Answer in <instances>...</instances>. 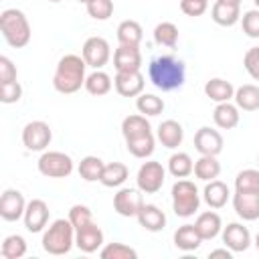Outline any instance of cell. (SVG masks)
<instances>
[{
	"label": "cell",
	"instance_id": "obj_24",
	"mask_svg": "<svg viewBox=\"0 0 259 259\" xmlns=\"http://www.w3.org/2000/svg\"><path fill=\"white\" fill-rule=\"evenodd\" d=\"M194 227L198 231V235L202 237V241H208V239H214L221 229H223V223H221V217L212 210H206V212H200L198 219L194 221Z\"/></svg>",
	"mask_w": 259,
	"mask_h": 259
},
{
	"label": "cell",
	"instance_id": "obj_4",
	"mask_svg": "<svg viewBox=\"0 0 259 259\" xmlns=\"http://www.w3.org/2000/svg\"><path fill=\"white\" fill-rule=\"evenodd\" d=\"M75 245V227L69 219H57L42 233V249L49 255H67Z\"/></svg>",
	"mask_w": 259,
	"mask_h": 259
},
{
	"label": "cell",
	"instance_id": "obj_30",
	"mask_svg": "<svg viewBox=\"0 0 259 259\" xmlns=\"http://www.w3.org/2000/svg\"><path fill=\"white\" fill-rule=\"evenodd\" d=\"M144 38V30L140 26V22L136 20H123L117 26V40L119 45H132V47H140Z\"/></svg>",
	"mask_w": 259,
	"mask_h": 259
},
{
	"label": "cell",
	"instance_id": "obj_37",
	"mask_svg": "<svg viewBox=\"0 0 259 259\" xmlns=\"http://www.w3.org/2000/svg\"><path fill=\"white\" fill-rule=\"evenodd\" d=\"M154 40L162 47L174 49L178 42V26L174 22H160L154 28Z\"/></svg>",
	"mask_w": 259,
	"mask_h": 259
},
{
	"label": "cell",
	"instance_id": "obj_18",
	"mask_svg": "<svg viewBox=\"0 0 259 259\" xmlns=\"http://www.w3.org/2000/svg\"><path fill=\"white\" fill-rule=\"evenodd\" d=\"M113 67L115 71H140L142 67V53L140 47L119 45L113 53Z\"/></svg>",
	"mask_w": 259,
	"mask_h": 259
},
{
	"label": "cell",
	"instance_id": "obj_20",
	"mask_svg": "<svg viewBox=\"0 0 259 259\" xmlns=\"http://www.w3.org/2000/svg\"><path fill=\"white\" fill-rule=\"evenodd\" d=\"M158 140H160V144L164 148L174 150V148H178L182 144L184 130H182V125L176 119H166V121H162L158 125Z\"/></svg>",
	"mask_w": 259,
	"mask_h": 259
},
{
	"label": "cell",
	"instance_id": "obj_39",
	"mask_svg": "<svg viewBox=\"0 0 259 259\" xmlns=\"http://www.w3.org/2000/svg\"><path fill=\"white\" fill-rule=\"evenodd\" d=\"M235 190L239 192H259V170L247 168L235 176Z\"/></svg>",
	"mask_w": 259,
	"mask_h": 259
},
{
	"label": "cell",
	"instance_id": "obj_23",
	"mask_svg": "<svg viewBox=\"0 0 259 259\" xmlns=\"http://www.w3.org/2000/svg\"><path fill=\"white\" fill-rule=\"evenodd\" d=\"M229 186L221 180H208V184L204 186L202 190V196H204V202L210 206V208H223L229 200Z\"/></svg>",
	"mask_w": 259,
	"mask_h": 259
},
{
	"label": "cell",
	"instance_id": "obj_49",
	"mask_svg": "<svg viewBox=\"0 0 259 259\" xmlns=\"http://www.w3.org/2000/svg\"><path fill=\"white\" fill-rule=\"evenodd\" d=\"M223 4H231V6H241V0H219Z\"/></svg>",
	"mask_w": 259,
	"mask_h": 259
},
{
	"label": "cell",
	"instance_id": "obj_29",
	"mask_svg": "<svg viewBox=\"0 0 259 259\" xmlns=\"http://www.w3.org/2000/svg\"><path fill=\"white\" fill-rule=\"evenodd\" d=\"M121 134L125 140H132V138L152 134V127H150V121L146 119V115H127L121 121Z\"/></svg>",
	"mask_w": 259,
	"mask_h": 259
},
{
	"label": "cell",
	"instance_id": "obj_5",
	"mask_svg": "<svg viewBox=\"0 0 259 259\" xmlns=\"http://www.w3.org/2000/svg\"><path fill=\"white\" fill-rule=\"evenodd\" d=\"M200 206V196H198V188L194 182L190 180H178L172 186V210L176 212V217H192Z\"/></svg>",
	"mask_w": 259,
	"mask_h": 259
},
{
	"label": "cell",
	"instance_id": "obj_45",
	"mask_svg": "<svg viewBox=\"0 0 259 259\" xmlns=\"http://www.w3.org/2000/svg\"><path fill=\"white\" fill-rule=\"evenodd\" d=\"M245 71L251 75V79L259 81V47H251L243 57Z\"/></svg>",
	"mask_w": 259,
	"mask_h": 259
},
{
	"label": "cell",
	"instance_id": "obj_11",
	"mask_svg": "<svg viewBox=\"0 0 259 259\" xmlns=\"http://www.w3.org/2000/svg\"><path fill=\"white\" fill-rule=\"evenodd\" d=\"M24 210H26V200L22 192L14 188H6L0 196V217L8 223H14L20 217H24Z\"/></svg>",
	"mask_w": 259,
	"mask_h": 259
},
{
	"label": "cell",
	"instance_id": "obj_42",
	"mask_svg": "<svg viewBox=\"0 0 259 259\" xmlns=\"http://www.w3.org/2000/svg\"><path fill=\"white\" fill-rule=\"evenodd\" d=\"M69 221H71V225H73L75 229H79V227H85L87 223L93 221V212H91V208L85 206V204H73V206L69 208Z\"/></svg>",
	"mask_w": 259,
	"mask_h": 259
},
{
	"label": "cell",
	"instance_id": "obj_16",
	"mask_svg": "<svg viewBox=\"0 0 259 259\" xmlns=\"http://www.w3.org/2000/svg\"><path fill=\"white\" fill-rule=\"evenodd\" d=\"M223 243L225 247H229L233 253H243L249 249L251 245V233L247 227H243L241 223H229L223 229Z\"/></svg>",
	"mask_w": 259,
	"mask_h": 259
},
{
	"label": "cell",
	"instance_id": "obj_22",
	"mask_svg": "<svg viewBox=\"0 0 259 259\" xmlns=\"http://www.w3.org/2000/svg\"><path fill=\"white\" fill-rule=\"evenodd\" d=\"M204 93H206L208 99H212L217 103H223V101H231L235 97V87H233L231 81L214 77V79H208L204 83Z\"/></svg>",
	"mask_w": 259,
	"mask_h": 259
},
{
	"label": "cell",
	"instance_id": "obj_27",
	"mask_svg": "<svg viewBox=\"0 0 259 259\" xmlns=\"http://www.w3.org/2000/svg\"><path fill=\"white\" fill-rule=\"evenodd\" d=\"M202 243V237L198 235L194 225H182L174 233V245L182 251H196Z\"/></svg>",
	"mask_w": 259,
	"mask_h": 259
},
{
	"label": "cell",
	"instance_id": "obj_28",
	"mask_svg": "<svg viewBox=\"0 0 259 259\" xmlns=\"http://www.w3.org/2000/svg\"><path fill=\"white\" fill-rule=\"evenodd\" d=\"M130 176V170L125 164L121 162H111V164H105L103 168V174H101V184L107 186V188H117L121 186Z\"/></svg>",
	"mask_w": 259,
	"mask_h": 259
},
{
	"label": "cell",
	"instance_id": "obj_44",
	"mask_svg": "<svg viewBox=\"0 0 259 259\" xmlns=\"http://www.w3.org/2000/svg\"><path fill=\"white\" fill-rule=\"evenodd\" d=\"M22 97V87L18 81H10V83H2L0 85V101L2 103H16Z\"/></svg>",
	"mask_w": 259,
	"mask_h": 259
},
{
	"label": "cell",
	"instance_id": "obj_33",
	"mask_svg": "<svg viewBox=\"0 0 259 259\" xmlns=\"http://www.w3.org/2000/svg\"><path fill=\"white\" fill-rule=\"evenodd\" d=\"M103 168H105V164H103L101 158H97V156H85L79 162V176L85 182H97V180H101Z\"/></svg>",
	"mask_w": 259,
	"mask_h": 259
},
{
	"label": "cell",
	"instance_id": "obj_51",
	"mask_svg": "<svg viewBox=\"0 0 259 259\" xmlns=\"http://www.w3.org/2000/svg\"><path fill=\"white\" fill-rule=\"evenodd\" d=\"M79 2H83V4H87V2H91V0H79Z\"/></svg>",
	"mask_w": 259,
	"mask_h": 259
},
{
	"label": "cell",
	"instance_id": "obj_15",
	"mask_svg": "<svg viewBox=\"0 0 259 259\" xmlns=\"http://www.w3.org/2000/svg\"><path fill=\"white\" fill-rule=\"evenodd\" d=\"M103 245V231L91 221L85 227L75 229V247L83 253H95Z\"/></svg>",
	"mask_w": 259,
	"mask_h": 259
},
{
	"label": "cell",
	"instance_id": "obj_53",
	"mask_svg": "<svg viewBox=\"0 0 259 259\" xmlns=\"http://www.w3.org/2000/svg\"><path fill=\"white\" fill-rule=\"evenodd\" d=\"M49 2H61V0H49Z\"/></svg>",
	"mask_w": 259,
	"mask_h": 259
},
{
	"label": "cell",
	"instance_id": "obj_1",
	"mask_svg": "<svg viewBox=\"0 0 259 259\" xmlns=\"http://www.w3.org/2000/svg\"><path fill=\"white\" fill-rule=\"evenodd\" d=\"M148 77L154 83V87H158L160 91H174L184 85L186 69H184L182 61H178L170 55H162V57H156L150 61Z\"/></svg>",
	"mask_w": 259,
	"mask_h": 259
},
{
	"label": "cell",
	"instance_id": "obj_25",
	"mask_svg": "<svg viewBox=\"0 0 259 259\" xmlns=\"http://www.w3.org/2000/svg\"><path fill=\"white\" fill-rule=\"evenodd\" d=\"M210 18L221 26H235L241 20V8L231 6V4H223L217 0L210 8Z\"/></svg>",
	"mask_w": 259,
	"mask_h": 259
},
{
	"label": "cell",
	"instance_id": "obj_3",
	"mask_svg": "<svg viewBox=\"0 0 259 259\" xmlns=\"http://www.w3.org/2000/svg\"><path fill=\"white\" fill-rule=\"evenodd\" d=\"M0 32L12 49H22L30 40V24L22 10L6 8L0 14Z\"/></svg>",
	"mask_w": 259,
	"mask_h": 259
},
{
	"label": "cell",
	"instance_id": "obj_38",
	"mask_svg": "<svg viewBox=\"0 0 259 259\" xmlns=\"http://www.w3.org/2000/svg\"><path fill=\"white\" fill-rule=\"evenodd\" d=\"M24 253H26V241L20 235H8L2 241L0 255L4 259H20V257H24Z\"/></svg>",
	"mask_w": 259,
	"mask_h": 259
},
{
	"label": "cell",
	"instance_id": "obj_10",
	"mask_svg": "<svg viewBox=\"0 0 259 259\" xmlns=\"http://www.w3.org/2000/svg\"><path fill=\"white\" fill-rule=\"evenodd\" d=\"M142 190L138 188H121L113 196V210L121 217H138L140 208L144 206V198L140 194Z\"/></svg>",
	"mask_w": 259,
	"mask_h": 259
},
{
	"label": "cell",
	"instance_id": "obj_9",
	"mask_svg": "<svg viewBox=\"0 0 259 259\" xmlns=\"http://www.w3.org/2000/svg\"><path fill=\"white\" fill-rule=\"evenodd\" d=\"M81 57L85 59L87 67L93 69H101L103 65H107L111 51H109V42L103 36H89L81 49Z\"/></svg>",
	"mask_w": 259,
	"mask_h": 259
},
{
	"label": "cell",
	"instance_id": "obj_36",
	"mask_svg": "<svg viewBox=\"0 0 259 259\" xmlns=\"http://www.w3.org/2000/svg\"><path fill=\"white\" fill-rule=\"evenodd\" d=\"M136 107L142 115H160L164 111V99L158 97V95H152V93H140L138 99H136Z\"/></svg>",
	"mask_w": 259,
	"mask_h": 259
},
{
	"label": "cell",
	"instance_id": "obj_17",
	"mask_svg": "<svg viewBox=\"0 0 259 259\" xmlns=\"http://www.w3.org/2000/svg\"><path fill=\"white\" fill-rule=\"evenodd\" d=\"M233 208L243 221L259 219V192H239L233 194Z\"/></svg>",
	"mask_w": 259,
	"mask_h": 259
},
{
	"label": "cell",
	"instance_id": "obj_31",
	"mask_svg": "<svg viewBox=\"0 0 259 259\" xmlns=\"http://www.w3.org/2000/svg\"><path fill=\"white\" fill-rule=\"evenodd\" d=\"M85 89L87 93L95 95V97H101V95H107L111 91V77L99 69H95L93 73L87 75L85 79Z\"/></svg>",
	"mask_w": 259,
	"mask_h": 259
},
{
	"label": "cell",
	"instance_id": "obj_26",
	"mask_svg": "<svg viewBox=\"0 0 259 259\" xmlns=\"http://www.w3.org/2000/svg\"><path fill=\"white\" fill-rule=\"evenodd\" d=\"M235 105L243 111H257L259 109V87L257 85H241L235 89Z\"/></svg>",
	"mask_w": 259,
	"mask_h": 259
},
{
	"label": "cell",
	"instance_id": "obj_46",
	"mask_svg": "<svg viewBox=\"0 0 259 259\" xmlns=\"http://www.w3.org/2000/svg\"><path fill=\"white\" fill-rule=\"evenodd\" d=\"M208 8V0H180V10L186 16H200Z\"/></svg>",
	"mask_w": 259,
	"mask_h": 259
},
{
	"label": "cell",
	"instance_id": "obj_7",
	"mask_svg": "<svg viewBox=\"0 0 259 259\" xmlns=\"http://www.w3.org/2000/svg\"><path fill=\"white\" fill-rule=\"evenodd\" d=\"M164 178H166V170L160 162L156 160H150V162H144L138 170V188L144 192V194H156L162 184H164Z\"/></svg>",
	"mask_w": 259,
	"mask_h": 259
},
{
	"label": "cell",
	"instance_id": "obj_50",
	"mask_svg": "<svg viewBox=\"0 0 259 259\" xmlns=\"http://www.w3.org/2000/svg\"><path fill=\"white\" fill-rule=\"evenodd\" d=\"M255 247H257V251H259V233H257V237H255Z\"/></svg>",
	"mask_w": 259,
	"mask_h": 259
},
{
	"label": "cell",
	"instance_id": "obj_13",
	"mask_svg": "<svg viewBox=\"0 0 259 259\" xmlns=\"http://www.w3.org/2000/svg\"><path fill=\"white\" fill-rule=\"evenodd\" d=\"M194 148L200 156H219L223 152V136L212 127H200L194 134Z\"/></svg>",
	"mask_w": 259,
	"mask_h": 259
},
{
	"label": "cell",
	"instance_id": "obj_41",
	"mask_svg": "<svg viewBox=\"0 0 259 259\" xmlns=\"http://www.w3.org/2000/svg\"><path fill=\"white\" fill-rule=\"evenodd\" d=\"M85 6H87V14L95 20H107L113 14V2L111 0H91Z\"/></svg>",
	"mask_w": 259,
	"mask_h": 259
},
{
	"label": "cell",
	"instance_id": "obj_40",
	"mask_svg": "<svg viewBox=\"0 0 259 259\" xmlns=\"http://www.w3.org/2000/svg\"><path fill=\"white\" fill-rule=\"evenodd\" d=\"M101 259H138V251L123 243H109L99 253Z\"/></svg>",
	"mask_w": 259,
	"mask_h": 259
},
{
	"label": "cell",
	"instance_id": "obj_21",
	"mask_svg": "<svg viewBox=\"0 0 259 259\" xmlns=\"http://www.w3.org/2000/svg\"><path fill=\"white\" fill-rule=\"evenodd\" d=\"M239 107L233 105L231 101H223V103H217L214 111H212V121L221 127V130H233L237 127L239 123Z\"/></svg>",
	"mask_w": 259,
	"mask_h": 259
},
{
	"label": "cell",
	"instance_id": "obj_52",
	"mask_svg": "<svg viewBox=\"0 0 259 259\" xmlns=\"http://www.w3.org/2000/svg\"><path fill=\"white\" fill-rule=\"evenodd\" d=\"M253 2H255V6H257V8H259V0H253Z\"/></svg>",
	"mask_w": 259,
	"mask_h": 259
},
{
	"label": "cell",
	"instance_id": "obj_12",
	"mask_svg": "<svg viewBox=\"0 0 259 259\" xmlns=\"http://www.w3.org/2000/svg\"><path fill=\"white\" fill-rule=\"evenodd\" d=\"M144 85L146 79L142 71H119L113 79V87L121 97H138L140 93H144Z\"/></svg>",
	"mask_w": 259,
	"mask_h": 259
},
{
	"label": "cell",
	"instance_id": "obj_19",
	"mask_svg": "<svg viewBox=\"0 0 259 259\" xmlns=\"http://www.w3.org/2000/svg\"><path fill=\"white\" fill-rule=\"evenodd\" d=\"M136 219H138L140 227H144L150 233H158L166 227V214L156 204H144Z\"/></svg>",
	"mask_w": 259,
	"mask_h": 259
},
{
	"label": "cell",
	"instance_id": "obj_2",
	"mask_svg": "<svg viewBox=\"0 0 259 259\" xmlns=\"http://www.w3.org/2000/svg\"><path fill=\"white\" fill-rule=\"evenodd\" d=\"M85 59L79 55H65L59 59L55 75H53V87L59 93L71 95L75 91H79L81 87H85Z\"/></svg>",
	"mask_w": 259,
	"mask_h": 259
},
{
	"label": "cell",
	"instance_id": "obj_35",
	"mask_svg": "<svg viewBox=\"0 0 259 259\" xmlns=\"http://www.w3.org/2000/svg\"><path fill=\"white\" fill-rule=\"evenodd\" d=\"M125 146H127V152H130L134 158H148V156L154 154L156 140H154L152 134H146V136H140V138L125 140Z\"/></svg>",
	"mask_w": 259,
	"mask_h": 259
},
{
	"label": "cell",
	"instance_id": "obj_43",
	"mask_svg": "<svg viewBox=\"0 0 259 259\" xmlns=\"http://www.w3.org/2000/svg\"><path fill=\"white\" fill-rule=\"evenodd\" d=\"M241 26L249 38H259V8L247 10L241 16Z\"/></svg>",
	"mask_w": 259,
	"mask_h": 259
},
{
	"label": "cell",
	"instance_id": "obj_32",
	"mask_svg": "<svg viewBox=\"0 0 259 259\" xmlns=\"http://www.w3.org/2000/svg\"><path fill=\"white\" fill-rule=\"evenodd\" d=\"M221 174V164L217 160V156H200L196 162H194V176L198 180H214L219 178Z\"/></svg>",
	"mask_w": 259,
	"mask_h": 259
},
{
	"label": "cell",
	"instance_id": "obj_54",
	"mask_svg": "<svg viewBox=\"0 0 259 259\" xmlns=\"http://www.w3.org/2000/svg\"><path fill=\"white\" fill-rule=\"evenodd\" d=\"M257 164H259V156H257Z\"/></svg>",
	"mask_w": 259,
	"mask_h": 259
},
{
	"label": "cell",
	"instance_id": "obj_48",
	"mask_svg": "<svg viewBox=\"0 0 259 259\" xmlns=\"http://www.w3.org/2000/svg\"><path fill=\"white\" fill-rule=\"evenodd\" d=\"M233 251L227 247V249H214V251H210V257H225V259H231L233 255H231Z\"/></svg>",
	"mask_w": 259,
	"mask_h": 259
},
{
	"label": "cell",
	"instance_id": "obj_47",
	"mask_svg": "<svg viewBox=\"0 0 259 259\" xmlns=\"http://www.w3.org/2000/svg\"><path fill=\"white\" fill-rule=\"evenodd\" d=\"M16 81V67L8 57H0V85L2 83H10Z\"/></svg>",
	"mask_w": 259,
	"mask_h": 259
},
{
	"label": "cell",
	"instance_id": "obj_14",
	"mask_svg": "<svg viewBox=\"0 0 259 259\" xmlns=\"http://www.w3.org/2000/svg\"><path fill=\"white\" fill-rule=\"evenodd\" d=\"M24 227L30 233H40L47 223H49V206L45 200L40 198H32L30 202H26V210H24Z\"/></svg>",
	"mask_w": 259,
	"mask_h": 259
},
{
	"label": "cell",
	"instance_id": "obj_8",
	"mask_svg": "<svg viewBox=\"0 0 259 259\" xmlns=\"http://www.w3.org/2000/svg\"><path fill=\"white\" fill-rule=\"evenodd\" d=\"M53 140V132L49 127V123L36 119L24 125L22 130V144L26 146V150L30 152H42Z\"/></svg>",
	"mask_w": 259,
	"mask_h": 259
},
{
	"label": "cell",
	"instance_id": "obj_6",
	"mask_svg": "<svg viewBox=\"0 0 259 259\" xmlns=\"http://www.w3.org/2000/svg\"><path fill=\"white\" fill-rule=\"evenodd\" d=\"M36 166L38 172L47 178H67L73 172V160L65 152H45Z\"/></svg>",
	"mask_w": 259,
	"mask_h": 259
},
{
	"label": "cell",
	"instance_id": "obj_34",
	"mask_svg": "<svg viewBox=\"0 0 259 259\" xmlns=\"http://www.w3.org/2000/svg\"><path fill=\"white\" fill-rule=\"evenodd\" d=\"M168 170H170V174L174 178H186V176H190L194 172L192 158L186 152H176L168 160Z\"/></svg>",
	"mask_w": 259,
	"mask_h": 259
}]
</instances>
